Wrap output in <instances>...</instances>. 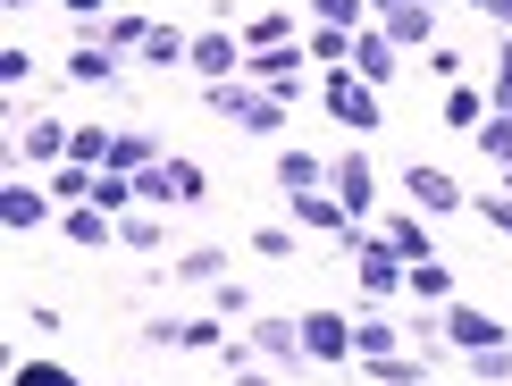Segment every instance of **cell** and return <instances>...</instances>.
Masks as SVG:
<instances>
[{
	"instance_id": "cell-42",
	"label": "cell",
	"mask_w": 512,
	"mask_h": 386,
	"mask_svg": "<svg viewBox=\"0 0 512 386\" xmlns=\"http://www.w3.org/2000/svg\"><path fill=\"white\" fill-rule=\"evenodd\" d=\"M219 319H252V294L236 286V277H219Z\"/></svg>"
},
{
	"instance_id": "cell-34",
	"label": "cell",
	"mask_w": 512,
	"mask_h": 386,
	"mask_svg": "<svg viewBox=\"0 0 512 386\" xmlns=\"http://www.w3.org/2000/svg\"><path fill=\"white\" fill-rule=\"evenodd\" d=\"M303 51H311V59H328V68H353V34H345V26H311Z\"/></svg>"
},
{
	"instance_id": "cell-19",
	"label": "cell",
	"mask_w": 512,
	"mask_h": 386,
	"mask_svg": "<svg viewBox=\"0 0 512 386\" xmlns=\"http://www.w3.org/2000/svg\"><path fill=\"white\" fill-rule=\"evenodd\" d=\"M160 160L168 152L143 135V126H118V135H110V168H118V177H143V168H160Z\"/></svg>"
},
{
	"instance_id": "cell-2",
	"label": "cell",
	"mask_w": 512,
	"mask_h": 386,
	"mask_svg": "<svg viewBox=\"0 0 512 386\" xmlns=\"http://www.w3.org/2000/svg\"><path fill=\"white\" fill-rule=\"evenodd\" d=\"M319 110H328L336 126H353V135H378V126H387L378 84H361L353 68H328V84H319Z\"/></svg>"
},
{
	"instance_id": "cell-48",
	"label": "cell",
	"mask_w": 512,
	"mask_h": 386,
	"mask_svg": "<svg viewBox=\"0 0 512 386\" xmlns=\"http://www.w3.org/2000/svg\"><path fill=\"white\" fill-rule=\"evenodd\" d=\"M0 9H9V17H26V9H34V0H0Z\"/></svg>"
},
{
	"instance_id": "cell-4",
	"label": "cell",
	"mask_w": 512,
	"mask_h": 386,
	"mask_svg": "<svg viewBox=\"0 0 512 386\" xmlns=\"http://www.w3.org/2000/svg\"><path fill=\"white\" fill-rule=\"evenodd\" d=\"M345 244H353V277H361V303H387V294L403 286V269H412V261H403V252L387 244V235H345Z\"/></svg>"
},
{
	"instance_id": "cell-18",
	"label": "cell",
	"mask_w": 512,
	"mask_h": 386,
	"mask_svg": "<svg viewBox=\"0 0 512 386\" xmlns=\"http://www.w3.org/2000/svg\"><path fill=\"white\" fill-rule=\"evenodd\" d=\"M59 235H68L76 252H93V244H118V219H110V210H101V202H76L68 219H59Z\"/></svg>"
},
{
	"instance_id": "cell-14",
	"label": "cell",
	"mask_w": 512,
	"mask_h": 386,
	"mask_svg": "<svg viewBox=\"0 0 512 386\" xmlns=\"http://www.w3.org/2000/svg\"><path fill=\"white\" fill-rule=\"evenodd\" d=\"M403 193H412L420 210H437V219H445V210H462V185L445 177L437 160H412V168H403Z\"/></svg>"
},
{
	"instance_id": "cell-10",
	"label": "cell",
	"mask_w": 512,
	"mask_h": 386,
	"mask_svg": "<svg viewBox=\"0 0 512 386\" xmlns=\"http://www.w3.org/2000/svg\"><path fill=\"white\" fill-rule=\"evenodd\" d=\"M303 353L311 361H353V319L345 311H303Z\"/></svg>"
},
{
	"instance_id": "cell-21",
	"label": "cell",
	"mask_w": 512,
	"mask_h": 386,
	"mask_svg": "<svg viewBox=\"0 0 512 386\" xmlns=\"http://www.w3.org/2000/svg\"><path fill=\"white\" fill-rule=\"evenodd\" d=\"M277 185H286V193H319V185H328V160L286 143V152H277Z\"/></svg>"
},
{
	"instance_id": "cell-40",
	"label": "cell",
	"mask_w": 512,
	"mask_h": 386,
	"mask_svg": "<svg viewBox=\"0 0 512 386\" xmlns=\"http://www.w3.org/2000/svg\"><path fill=\"white\" fill-rule=\"evenodd\" d=\"M252 252L261 261H294V227H252Z\"/></svg>"
},
{
	"instance_id": "cell-26",
	"label": "cell",
	"mask_w": 512,
	"mask_h": 386,
	"mask_svg": "<svg viewBox=\"0 0 512 386\" xmlns=\"http://www.w3.org/2000/svg\"><path fill=\"white\" fill-rule=\"evenodd\" d=\"M101 42H110L118 59H126V51H143V42H152V17H135V9H118V17H101Z\"/></svg>"
},
{
	"instance_id": "cell-49",
	"label": "cell",
	"mask_w": 512,
	"mask_h": 386,
	"mask_svg": "<svg viewBox=\"0 0 512 386\" xmlns=\"http://www.w3.org/2000/svg\"><path fill=\"white\" fill-rule=\"evenodd\" d=\"M504 193H512V168H504Z\"/></svg>"
},
{
	"instance_id": "cell-31",
	"label": "cell",
	"mask_w": 512,
	"mask_h": 386,
	"mask_svg": "<svg viewBox=\"0 0 512 386\" xmlns=\"http://www.w3.org/2000/svg\"><path fill=\"white\" fill-rule=\"evenodd\" d=\"M177 277H185V286H219V277H227V252H210V244L177 252Z\"/></svg>"
},
{
	"instance_id": "cell-37",
	"label": "cell",
	"mask_w": 512,
	"mask_h": 386,
	"mask_svg": "<svg viewBox=\"0 0 512 386\" xmlns=\"http://www.w3.org/2000/svg\"><path fill=\"white\" fill-rule=\"evenodd\" d=\"M479 152L496 160V168H512V118H504V110H496V118L479 126Z\"/></svg>"
},
{
	"instance_id": "cell-28",
	"label": "cell",
	"mask_w": 512,
	"mask_h": 386,
	"mask_svg": "<svg viewBox=\"0 0 512 386\" xmlns=\"http://www.w3.org/2000/svg\"><path fill=\"white\" fill-rule=\"evenodd\" d=\"M93 185H101V168H76V160H59V168H51V202H68V210H76V202H93Z\"/></svg>"
},
{
	"instance_id": "cell-17",
	"label": "cell",
	"mask_w": 512,
	"mask_h": 386,
	"mask_svg": "<svg viewBox=\"0 0 512 386\" xmlns=\"http://www.w3.org/2000/svg\"><path fill=\"white\" fill-rule=\"evenodd\" d=\"M387 353H403V319H387V311H361L353 319V361H387Z\"/></svg>"
},
{
	"instance_id": "cell-20",
	"label": "cell",
	"mask_w": 512,
	"mask_h": 386,
	"mask_svg": "<svg viewBox=\"0 0 512 386\" xmlns=\"http://www.w3.org/2000/svg\"><path fill=\"white\" fill-rule=\"evenodd\" d=\"M378 235H387L403 261H437V235H429V219H412V210H395V219L378 227Z\"/></svg>"
},
{
	"instance_id": "cell-1",
	"label": "cell",
	"mask_w": 512,
	"mask_h": 386,
	"mask_svg": "<svg viewBox=\"0 0 512 386\" xmlns=\"http://www.w3.org/2000/svg\"><path fill=\"white\" fill-rule=\"evenodd\" d=\"M210 110H219L227 126H236V135H286V110H294V101H277V93H261V84H210Z\"/></svg>"
},
{
	"instance_id": "cell-45",
	"label": "cell",
	"mask_w": 512,
	"mask_h": 386,
	"mask_svg": "<svg viewBox=\"0 0 512 386\" xmlns=\"http://www.w3.org/2000/svg\"><path fill=\"white\" fill-rule=\"evenodd\" d=\"M487 17H496V26L512 34V0H487Z\"/></svg>"
},
{
	"instance_id": "cell-11",
	"label": "cell",
	"mask_w": 512,
	"mask_h": 386,
	"mask_svg": "<svg viewBox=\"0 0 512 386\" xmlns=\"http://www.w3.org/2000/svg\"><path fill=\"white\" fill-rule=\"evenodd\" d=\"M0 227H9V235L51 227V185H0Z\"/></svg>"
},
{
	"instance_id": "cell-33",
	"label": "cell",
	"mask_w": 512,
	"mask_h": 386,
	"mask_svg": "<svg viewBox=\"0 0 512 386\" xmlns=\"http://www.w3.org/2000/svg\"><path fill=\"white\" fill-rule=\"evenodd\" d=\"M93 202L110 210V219H126V210H135L143 193H135V177H118V168H101V185H93Z\"/></svg>"
},
{
	"instance_id": "cell-29",
	"label": "cell",
	"mask_w": 512,
	"mask_h": 386,
	"mask_svg": "<svg viewBox=\"0 0 512 386\" xmlns=\"http://www.w3.org/2000/svg\"><path fill=\"white\" fill-rule=\"evenodd\" d=\"M361 370H370L378 386H429V370H437V361H412V353H387V361H361Z\"/></svg>"
},
{
	"instance_id": "cell-32",
	"label": "cell",
	"mask_w": 512,
	"mask_h": 386,
	"mask_svg": "<svg viewBox=\"0 0 512 386\" xmlns=\"http://www.w3.org/2000/svg\"><path fill=\"white\" fill-rule=\"evenodd\" d=\"M311 17H319V26H345V34L378 26V17H370V0H311Z\"/></svg>"
},
{
	"instance_id": "cell-35",
	"label": "cell",
	"mask_w": 512,
	"mask_h": 386,
	"mask_svg": "<svg viewBox=\"0 0 512 386\" xmlns=\"http://www.w3.org/2000/svg\"><path fill=\"white\" fill-rule=\"evenodd\" d=\"M177 345L185 353H219L227 345V319H177Z\"/></svg>"
},
{
	"instance_id": "cell-47",
	"label": "cell",
	"mask_w": 512,
	"mask_h": 386,
	"mask_svg": "<svg viewBox=\"0 0 512 386\" xmlns=\"http://www.w3.org/2000/svg\"><path fill=\"white\" fill-rule=\"evenodd\" d=\"M395 9H412V0H370V17H395Z\"/></svg>"
},
{
	"instance_id": "cell-25",
	"label": "cell",
	"mask_w": 512,
	"mask_h": 386,
	"mask_svg": "<svg viewBox=\"0 0 512 386\" xmlns=\"http://www.w3.org/2000/svg\"><path fill=\"white\" fill-rule=\"evenodd\" d=\"M236 42H244V51H277V42H294V17L286 9H261V17H244Z\"/></svg>"
},
{
	"instance_id": "cell-44",
	"label": "cell",
	"mask_w": 512,
	"mask_h": 386,
	"mask_svg": "<svg viewBox=\"0 0 512 386\" xmlns=\"http://www.w3.org/2000/svg\"><path fill=\"white\" fill-rule=\"evenodd\" d=\"M59 9H68V17H84V26H93V17H101V0H59Z\"/></svg>"
},
{
	"instance_id": "cell-9",
	"label": "cell",
	"mask_w": 512,
	"mask_h": 386,
	"mask_svg": "<svg viewBox=\"0 0 512 386\" xmlns=\"http://www.w3.org/2000/svg\"><path fill=\"white\" fill-rule=\"evenodd\" d=\"M185 68H194L202 84H236V76H244V42L210 26V34H194V59H185Z\"/></svg>"
},
{
	"instance_id": "cell-5",
	"label": "cell",
	"mask_w": 512,
	"mask_h": 386,
	"mask_svg": "<svg viewBox=\"0 0 512 386\" xmlns=\"http://www.w3.org/2000/svg\"><path fill=\"white\" fill-rule=\"evenodd\" d=\"M437 336H445L454 353H496V345H512L504 319H496V311H479V303H445V311H437Z\"/></svg>"
},
{
	"instance_id": "cell-50",
	"label": "cell",
	"mask_w": 512,
	"mask_h": 386,
	"mask_svg": "<svg viewBox=\"0 0 512 386\" xmlns=\"http://www.w3.org/2000/svg\"><path fill=\"white\" fill-rule=\"evenodd\" d=\"M471 9H487V0H471Z\"/></svg>"
},
{
	"instance_id": "cell-39",
	"label": "cell",
	"mask_w": 512,
	"mask_h": 386,
	"mask_svg": "<svg viewBox=\"0 0 512 386\" xmlns=\"http://www.w3.org/2000/svg\"><path fill=\"white\" fill-rule=\"evenodd\" d=\"M471 361V378H487V386H512V345H496V353H462Z\"/></svg>"
},
{
	"instance_id": "cell-23",
	"label": "cell",
	"mask_w": 512,
	"mask_h": 386,
	"mask_svg": "<svg viewBox=\"0 0 512 386\" xmlns=\"http://www.w3.org/2000/svg\"><path fill=\"white\" fill-rule=\"evenodd\" d=\"M135 59H152V68L168 76V68H185V59H194V34H177V26H152V42H143Z\"/></svg>"
},
{
	"instance_id": "cell-13",
	"label": "cell",
	"mask_w": 512,
	"mask_h": 386,
	"mask_svg": "<svg viewBox=\"0 0 512 386\" xmlns=\"http://www.w3.org/2000/svg\"><path fill=\"white\" fill-rule=\"evenodd\" d=\"M286 202H294V227H303V235H353V210L336 202L328 185H319V193H286Z\"/></svg>"
},
{
	"instance_id": "cell-38",
	"label": "cell",
	"mask_w": 512,
	"mask_h": 386,
	"mask_svg": "<svg viewBox=\"0 0 512 386\" xmlns=\"http://www.w3.org/2000/svg\"><path fill=\"white\" fill-rule=\"evenodd\" d=\"M487 110L512 118V34H504V51H496V76H487Z\"/></svg>"
},
{
	"instance_id": "cell-6",
	"label": "cell",
	"mask_w": 512,
	"mask_h": 386,
	"mask_svg": "<svg viewBox=\"0 0 512 386\" xmlns=\"http://www.w3.org/2000/svg\"><path fill=\"white\" fill-rule=\"evenodd\" d=\"M303 42H277V51H244V84H261V93H277V101H294L303 93Z\"/></svg>"
},
{
	"instance_id": "cell-46",
	"label": "cell",
	"mask_w": 512,
	"mask_h": 386,
	"mask_svg": "<svg viewBox=\"0 0 512 386\" xmlns=\"http://www.w3.org/2000/svg\"><path fill=\"white\" fill-rule=\"evenodd\" d=\"M236 386H277V378L269 370H236Z\"/></svg>"
},
{
	"instance_id": "cell-30",
	"label": "cell",
	"mask_w": 512,
	"mask_h": 386,
	"mask_svg": "<svg viewBox=\"0 0 512 386\" xmlns=\"http://www.w3.org/2000/svg\"><path fill=\"white\" fill-rule=\"evenodd\" d=\"M118 244H126V252H160V244H168V227L152 219V210H126V219H118Z\"/></svg>"
},
{
	"instance_id": "cell-8",
	"label": "cell",
	"mask_w": 512,
	"mask_h": 386,
	"mask_svg": "<svg viewBox=\"0 0 512 386\" xmlns=\"http://www.w3.org/2000/svg\"><path fill=\"white\" fill-rule=\"evenodd\" d=\"M244 336H252V353H261V361H277V370H303V361H311L303 353V319H261V311H252Z\"/></svg>"
},
{
	"instance_id": "cell-43",
	"label": "cell",
	"mask_w": 512,
	"mask_h": 386,
	"mask_svg": "<svg viewBox=\"0 0 512 386\" xmlns=\"http://www.w3.org/2000/svg\"><path fill=\"white\" fill-rule=\"evenodd\" d=\"M479 219L496 227V235H512V193H487V202H479Z\"/></svg>"
},
{
	"instance_id": "cell-27",
	"label": "cell",
	"mask_w": 512,
	"mask_h": 386,
	"mask_svg": "<svg viewBox=\"0 0 512 386\" xmlns=\"http://www.w3.org/2000/svg\"><path fill=\"white\" fill-rule=\"evenodd\" d=\"M487 118H496V110H487V93H471V84H445V126H471V135H479Z\"/></svg>"
},
{
	"instance_id": "cell-7",
	"label": "cell",
	"mask_w": 512,
	"mask_h": 386,
	"mask_svg": "<svg viewBox=\"0 0 512 386\" xmlns=\"http://www.w3.org/2000/svg\"><path fill=\"white\" fill-rule=\"evenodd\" d=\"M328 193L353 210V227L370 219V210H378V168H370V152H336V160H328Z\"/></svg>"
},
{
	"instance_id": "cell-16",
	"label": "cell",
	"mask_w": 512,
	"mask_h": 386,
	"mask_svg": "<svg viewBox=\"0 0 512 386\" xmlns=\"http://www.w3.org/2000/svg\"><path fill=\"white\" fill-rule=\"evenodd\" d=\"M395 68H403V51H395V42L378 34V26H361V34H353V76L387 93V76H395Z\"/></svg>"
},
{
	"instance_id": "cell-36",
	"label": "cell",
	"mask_w": 512,
	"mask_h": 386,
	"mask_svg": "<svg viewBox=\"0 0 512 386\" xmlns=\"http://www.w3.org/2000/svg\"><path fill=\"white\" fill-rule=\"evenodd\" d=\"M9 386H76V370H68V361H17Z\"/></svg>"
},
{
	"instance_id": "cell-15",
	"label": "cell",
	"mask_w": 512,
	"mask_h": 386,
	"mask_svg": "<svg viewBox=\"0 0 512 386\" xmlns=\"http://www.w3.org/2000/svg\"><path fill=\"white\" fill-rule=\"evenodd\" d=\"M68 143H76L68 118H34V126H17V152H26L34 168H59V160H68Z\"/></svg>"
},
{
	"instance_id": "cell-24",
	"label": "cell",
	"mask_w": 512,
	"mask_h": 386,
	"mask_svg": "<svg viewBox=\"0 0 512 386\" xmlns=\"http://www.w3.org/2000/svg\"><path fill=\"white\" fill-rule=\"evenodd\" d=\"M118 76V51L110 42H84V51H68V84H110Z\"/></svg>"
},
{
	"instance_id": "cell-3",
	"label": "cell",
	"mask_w": 512,
	"mask_h": 386,
	"mask_svg": "<svg viewBox=\"0 0 512 386\" xmlns=\"http://www.w3.org/2000/svg\"><path fill=\"white\" fill-rule=\"evenodd\" d=\"M135 193H143V202H152V210H194L202 202V193H210V177H202V160H160V168H143V177H135Z\"/></svg>"
},
{
	"instance_id": "cell-22",
	"label": "cell",
	"mask_w": 512,
	"mask_h": 386,
	"mask_svg": "<svg viewBox=\"0 0 512 386\" xmlns=\"http://www.w3.org/2000/svg\"><path fill=\"white\" fill-rule=\"evenodd\" d=\"M403 286H412L420 303H437V311L454 303V269H445V261H412V269H403Z\"/></svg>"
},
{
	"instance_id": "cell-41",
	"label": "cell",
	"mask_w": 512,
	"mask_h": 386,
	"mask_svg": "<svg viewBox=\"0 0 512 386\" xmlns=\"http://www.w3.org/2000/svg\"><path fill=\"white\" fill-rule=\"evenodd\" d=\"M34 76V51H26V42H9V51H0V84H9V93H17V84H26Z\"/></svg>"
},
{
	"instance_id": "cell-51",
	"label": "cell",
	"mask_w": 512,
	"mask_h": 386,
	"mask_svg": "<svg viewBox=\"0 0 512 386\" xmlns=\"http://www.w3.org/2000/svg\"><path fill=\"white\" fill-rule=\"evenodd\" d=\"M126 386H135V378H126Z\"/></svg>"
},
{
	"instance_id": "cell-12",
	"label": "cell",
	"mask_w": 512,
	"mask_h": 386,
	"mask_svg": "<svg viewBox=\"0 0 512 386\" xmlns=\"http://www.w3.org/2000/svg\"><path fill=\"white\" fill-rule=\"evenodd\" d=\"M378 34H387L395 51H437V0H412V9L378 17Z\"/></svg>"
}]
</instances>
